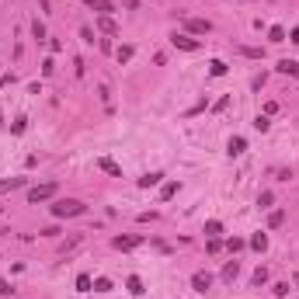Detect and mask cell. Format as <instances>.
<instances>
[{"instance_id": "22", "label": "cell", "mask_w": 299, "mask_h": 299, "mask_svg": "<svg viewBox=\"0 0 299 299\" xmlns=\"http://www.w3.org/2000/svg\"><path fill=\"white\" fill-rule=\"evenodd\" d=\"M268 125H271L268 115H258V119H254V129H258V132H268Z\"/></svg>"}, {"instance_id": "2", "label": "cell", "mask_w": 299, "mask_h": 299, "mask_svg": "<svg viewBox=\"0 0 299 299\" xmlns=\"http://www.w3.org/2000/svg\"><path fill=\"white\" fill-rule=\"evenodd\" d=\"M52 195H56V184H35V188L28 192V202L39 205V202H49Z\"/></svg>"}, {"instance_id": "21", "label": "cell", "mask_w": 299, "mask_h": 299, "mask_svg": "<svg viewBox=\"0 0 299 299\" xmlns=\"http://www.w3.org/2000/svg\"><path fill=\"white\" fill-rule=\"evenodd\" d=\"M91 289H94V292H108V289H112V279H94Z\"/></svg>"}, {"instance_id": "1", "label": "cell", "mask_w": 299, "mask_h": 299, "mask_svg": "<svg viewBox=\"0 0 299 299\" xmlns=\"http://www.w3.org/2000/svg\"><path fill=\"white\" fill-rule=\"evenodd\" d=\"M80 212H84V202H77V199H60L52 205V216L56 220H70V216H80Z\"/></svg>"}, {"instance_id": "30", "label": "cell", "mask_w": 299, "mask_h": 299, "mask_svg": "<svg viewBox=\"0 0 299 299\" xmlns=\"http://www.w3.org/2000/svg\"><path fill=\"white\" fill-rule=\"evenodd\" d=\"M122 4H125V7H140V0H122Z\"/></svg>"}, {"instance_id": "7", "label": "cell", "mask_w": 299, "mask_h": 299, "mask_svg": "<svg viewBox=\"0 0 299 299\" xmlns=\"http://www.w3.org/2000/svg\"><path fill=\"white\" fill-rule=\"evenodd\" d=\"M192 285H195V292H209V285H212V279H209L205 271H195V275H192Z\"/></svg>"}, {"instance_id": "27", "label": "cell", "mask_w": 299, "mask_h": 299, "mask_svg": "<svg viewBox=\"0 0 299 299\" xmlns=\"http://www.w3.org/2000/svg\"><path fill=\"white\" fill-rule=\"evenodd\" d=\"M254 282H258V285L261 282H268V268H258V271H254Z\"/></svg>"}, {"instance_id": "23", "label": "cell", "mask_w": 299, "mask_h": 299, "mask_svg": "<svg viewBox=\"0 0 299 299\" xmlns=\"http://www.w3.org/2000/svg\"><path fill=\"white\" fill-rule=\"evenodd\" d=\"M91 285H94L91 275H80V279H77V289H80V292H91Z\"/></svg>"}, {"instance_id": "31", "label": "cell", "mask_w": 299, "mask_h": 299, "mask_svg": "<svg viewBox=\"0 0 299 299\" xmlns=\"http://www.w3.org/2000/svg\"><path fill=\"white\" fill-rule=\"evenodd\" d=\"M292 42H296V45H299V28H292Z\"/></svg>"}, {"instance_id": "25", "label": "cell", "mask_w": 299, "mask_h": 299, "mask_svg": "<svg viewBox=\"0 0 299 299\" xmlns=\"http://www.w3.org/2000/svg\"><path fill=\"white\" fill-rule=\"evenodd\" d=\"M21 178H11V181H0V192H11V188H18Z\"/></svg>"}, {"instance_id": "28", "label": "cell", "mask_w": 299, "mask_h": 299, "mask_svg": "<svg viewBox=\"0 0 299 299\" xmlns=\"http://www.w3.org/2000/svg\"><path fill=\"white\" fill-rule=\"evenodd\" d=\"M226 247H230V251H240V247H243V240H237V237H230V240H226Z\"/></svg>"}, {"instance_id": "19", "label": "cell", "mask_w": 299, "mask_h": 299, "mask_svg": "<svg viewBox=\"0 0 299 299\" xmlns=\"http://www.w3.org/2000/svg\"><path fill=\"white\" fill-rule=\"evenodd\" d=\"M205 233H209V237L223 233V223H220V220H209V223H205Z\"/></svg>"}, {"instance_id": "13", "label": "cell", "mask_w": 299, "mask_h": 299, "mask_svg": "<svg viewBox=\"0 0 299 299\" xmlns=\"http://www.w3.org/2000/svg\"><path fill=\"white\" fill-rule=\"evenodd\" d=\"M251 247H254V251H264V247H268V233H254V237H251Z\"/></svg>"}, {"instance_id": "17", "label": "cell", "mask_w": 299, "mask_h": 299, "mask_svg": "<svg viewBox=\"0 0 299 299\" xmlns=\"http://www.w3.org/2000/svg\"><path fill=\"white\" fill-rule=\"evenodd\" d=\"M268 39H271V42H285V28H282V24H271Z\"/></svg>"}, {"instance_id": "9", "label": "cell", "mask_w": 299, "mask_h": 299, "mask_svg": "<svg viewBox=\"0 0 299 299\" xmlns=\"http://www.w3.org/2000/svg\"><path fill=\"white\" fill-rule=\"evenodd\" d=\"M279 73H285V77H296V80H299V63H296V60H282V63H279Z\"/></svg>"}, {"instance_id": "26", "label": "cell", "mask_w": 299, "mask_h": 299, "mask_svg": "<svg viewBox=\"0 0 299 299\" xmlns=\"http://www.w3.org/2000/svg\"><path fill=\"white\" fill-rule=\"evenodd\" d=\"M282 220H285V212H271L268 216V226H282Z\"/></svg>"}, {"instance_id": "16", "label": "cell", "mask_w": 299, "mask_h": 299, "mask_svg": "<svg viewBox=\"0 0 299 299\" xmlns=\"http://www.w3.org/2000/svg\"><path fill=\"white\" fill-rule=\"evenodd\" d=\"M209 73H212V77H223V73H226V63H223V60H212V63H209Z\"/></svg>"}, {"instance_id": "4", "label": "cell", "mask_w": 299, "mask_h": 299, "mask_svg": "<svg viewBox=\"0 0 299 299\" xmlns=\"http://www.w3.org/2000/svg\"><path fill=\"white\" fill-rule=\"evenodd\" d=\"M174 45H178V49H184V52H199V42L192 39V35H184V32H174Z\"/></svg>"}, {"instance_id": "11", "label": "cell", "mask_w": 299, "mask_h": 299, "mask_svg": "<svg viewBox=\"0 0 299 299\" xmlns=\"http://www.w3.org/2000/svg\"><path fill=\"white\" fill-rule=\"evenodd\" d=\"M237 271H240V264H237V261H226V268H223V279H226V282H233V279H237Z\"/></svg>"}, {"instance_id": "20", "label": "cell", "mask_w": 299, "mask_h": 299, "mask_svg": "<svg viewBox=\"0 0 299 299\" xmlns=\"http://www.w3.org/2000/svg\"><path fill=\"white\" fill-rule=\"evenodd\" d=\"M115 56H119V63L132 60V45H119V49H115Z\"/></svg>"}, {"instance_id": "24", "label": "cell", "mask_w": 299, "mask_h": 299, "mask_svg": "<svg viewBox=\"0 0 299 299\" xmlns=\"http://www.w3.org/2000/svg\"><path fill=\"white\" fill-rule=\"evenodd\" d=\"M32 35H35V39H45V24H42V21H35V24H32Z\"/></svg>"}, {"instance_id": "14", "label": "cell", "mask_w": 299, "mask_h": 299, "mask_svg": "<svg viewBox=\"0 0 299 299\" xmlns=\"http://www.w3.org/2000/svg\"><path fill=\"white\" fill-rule=\"evenodd\" d=\"M160 178H164V174H146V178H140V188H157Z\"/></svg>"}, {"instance_id": "18", "label": "cell", "mask_w": 299, "mask_h": 299, "mask_svg": "<svg viewBox=\"0 0 299 299\" xmlns=\"http://www.w3.org/2000/svg\"><path fill=\"white\" fill-rule=\"evenodd\" d=\"M240 153H243V140L233 136V140H230V157H240Z\"/></svg>"}, {"instance_id": "8", "label": "cell", "mask_w": 299, "mask_h": 299, "mask_svg": "<svg viewBox=\"0 0 299 299\" xmlns=\"http://www.w3.org/2000/svg\"><path fill=\"white\" fill-rule=\"evenodd\" d=\"M84 4H87V7H94L98 14H112V11H115V4H112V0H84Z\"/></svg>"}, {"instance_id": "29", "label": "cell", "mask_w": 299, "mask_h": 299, "mask_svg": "<svg viewBox=\"0 0 299 299\" xmlns=\"http://www.w3.org/2000/svg\"><path fill=\"white\" fill-rule=\"evenodd\" d=\"M11 292H14V289H11V285H7V282L0 279V296H11Z\"/></svg>"}, {"instance_id": "15", "label": "cell", "mask_w": 299, "mask_h": 299, "mask_svg": "<svg viewBox=\"0 0 299 299\" xmlns=\"http://www.w3.org/2000/svg\"><path fill=\"white\" fill-rule=\"evenodd\" d=\"M125 285H129V292H132V296H140V292H143V282H140V275H129V282H125Z\"/></svg>"}, {"instance_id": "5", "label": "cell", "mask_w": 299, "mask_h": 299, "mask_svg": "<svg viewBox=\"0 0 299 299\" xmlns=\"http://www.w3.org/2000/svg\"><path fill=\"white\" fill-rule=\"evenodd\" d=\"M140 243H143L140 237H115V240H112L115 251H132V247H140Z\"/></svg>"}, {"instance_id": "3", "label": "cell", "mask_w": 299, "mask_h": 299, "mask_svg": "<svg viewBox=\"0 0 299 299\" xmlns=\"http://www.w3.org/2000/svg\"><path fill=\"white\" fill-rule=\"evenodd\" d=\"M212 32V24L205 18H188L184 21V35H209Z\"/></svg>"}, {"instance_id": "12", "label": "cell", "mask_w": 299, "mask_h": 299, "mask_svg": "<svg viewBox=\"0 0 299 299\" xmlns=\"http://www.w3.org/2000/svg\"><path fill=\"white\" fill-rule=\"evenodd\" d=\"M178 195V181H167L164 188H160V199H174Z\"/></svg>"}, {"instance_id": "32", "label": "cell", "mask_w": 299, "mask_h": 299, "mask_svg": "<svg viewBox=\"0 0 299 299\" xmlns=\"http://www.w3.org/2000/svg\"><path fill=\"white\" fill-rule=\"evenodd\" d=\"M296 285H299V275H296Z\"/></svg>"}, {"instance_id": "6", "label": "cell", "mask_w": 299, "mask_h": 299, "mask_svg": "<svg viewBox=\"0 0 299 299\" xmlns=\"http://www.w3.org/2000/svg\"><path fill=\"white\" fill-rule=\"evenodd\" d=\"M98 167L104 171V174H112V178H122V167H119V164H115L112 157H101V160H98Z\"/></svg>"}, {"instance_id": "10", "label": "cell", "mask_w": 299, "mask_h": 299, "mask_svg": "<svg viewBox=\"0 0 299 299\" xmlns=\"http://www.w3.org/2000/svg\"><path fill=\"white\" fill-rule=\"evenodd\" d=\"M98 28L104 32V35H115V32H119L115 21H112V14H98Z\"/></svg>"}]
</instances>
